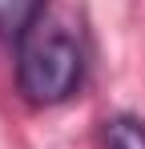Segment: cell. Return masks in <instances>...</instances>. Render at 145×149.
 Returning a JSON list of instances; mask_svg holds the SVG:
<instances>
[{
	"label": "cell",
	"mask_w": 145,
	"mask_h": 149,
	"mask_svg": "<svg viewBox=\"0 0 145 149\" xmlns=\"http://www.w3.org/2000/svg\"><path fill=\"white\" fill-rule=\"evenodd\" d=\"M40 4L45 0H0V36L20 40L24 32L40 20Z\"/></svg>",
	"instance_id": "7a4b0ae2"
},
{
	"label": "cell",
	"mask_w": 145,
	"mask_h": 149,
	"mask_svg": "<svg viewBox=\"0 0 145 149\" xmlns=\"http://www.w3.org/2000/svg\"><path fill=\"white\" fill-rule=\"evenodd\" d=\"M105 145L109 149H145V121L141 117H113V121H105Z\"/></svg>",
	"instance_id": "3957f363"
},
{
	"label": "cell",
	"mask_w": 145,
	"mask_h": 149,
	"mask_svg": "<svg viewBox=\"0 0 145 149\" xmlns=\"http://www.w3.org/2000/svg\"><path fill=\"white\" fill-rule=\"evenodd\" d=\"M85 77V52L61 20L40 16L16 40V85L32 105H61Z\"/></svg>",
	"instance_id": "6da1fadb"
}]
</instances>
